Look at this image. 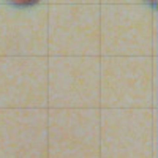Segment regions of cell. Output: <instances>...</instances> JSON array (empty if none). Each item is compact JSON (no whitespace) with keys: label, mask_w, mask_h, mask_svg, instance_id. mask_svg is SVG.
Instances as JSON below:
<instances>
[]
</instances>
